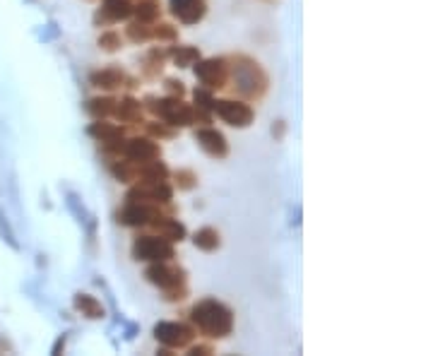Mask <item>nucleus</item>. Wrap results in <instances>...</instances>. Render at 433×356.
I'll return each mask as SVG.
<instances>
[{"mask_svg":"<svg viewBox=\"0 0 433 356\" xmlns=\"http://www.w3.org/2000/svg\"><path fill=\"white\" fill-rule=\"evenodd\" d=\"M191 320L200 332L214 339L229 337L231 330H234V313H231L229 306L214 299H205L195 304L191 311Z\"/></svg>","mask_w":433,"mask_h":356,"instance_id":"nucleus-1","label":"nucleus"},{"mask_svg":"<svg viewBox=\"0 0 433 356\" xmlns=\"http://www.w3.org/2000/svg\"><path fill=\"white\" fill-rule=\"evenodd\" d=\"M229 75L234 80V87L243 99H260V96L267 91V73L260 68V63H256L248 56H236L234 66H229Z\"/></svg>","mask_w":433,"mask_h":356,"instance_id":"nucleus-2","label":"nucleus"},{"mask_svg":"<svg viewBox=\"0 0 433 356\" xmlns=\"http://www.w3.org/2000/svg\"><path fill=\"white\" fill-rule=\"evenodd\" d=\"M147 109L173 128H186V126H195V123H210L207 113L203 109H198V106L183 104L181 96H166V99H154V96H149Z\"/></svg>","mask_w":433,"mask_h":356,"instance_id":"nucleus-3","label":"nucleus"},{"mask_svg":"<svg viewBox=\"0 0 433 356\" xmlns=\"http://www.w3.org/2000/svg\"><path fill=\"white\" fill-rule=\"evenodd\" d=\"M176 255L173 244L166 241L164 236H140L133 244V258L135 260H147V262H166Z\"/></svg>","mask_w":433,"mask_h":356,"instance_id":"nucleus-4","label":"nucleus"},{"mask_svg":"<svg viewBox=\"0 0 433 356\" xmlns=\"http://www.w3.org/2000/svg\"><path fill=\"white\" fill-rule=\"evenodd\" d=\"M212 111L221 118L224 123L234 128H248L256 121V111L243 101H231V99H214Z\"/></svg>","mask_w":433,"mask_h":356,"instance_id":"nucleus-5","label":"nucleus"},{"mask_svg":"<svg viewBox=\"0 0 433 356\" xmlns=\"http://www.w3.org/2000/svg\"><path fill=\"white\" fill-rule=\"evenodd\" d=\"M195 77L207 89H221L229 82V63L224 58H207L195 63Z\"/></svg>","mask_w":433,"mask_h":356,"instance_id":"nucleus-6","label":"nucleus"},{"mask_svg":"<svg viewBox=\"0 0 433 356\" xmlns=\"http://www.w3.org/2000/svg\"><path fill=\"white\" fill-rule=\"evenodd\" d=\"M154 337H156V342L169 349H183L193 342L195 332H193V327L183 325V322H159V325L154 327Z\"/></svg>","mask_w":433,"mask_h":356,"instance_id":"nucleus-7","label":"nucleus"},{"mask_svg":"<svg viewBox=\"0 0 433 356\" xmlns=\"http://www.w3.org/2000/svg\"><path fill=\"white\" fill-rule=\"evenodd\" d=\"M173 191L166 181H140L128 193L130 202H171Z\"/></svg>","mask_w":433,"mask_h":356,"instance_id":"nucleus-8","label":"nucleus"},{"mask_svg":"<svg viewBox=\"0 0 433 356\" xmlns=\"http://www.w3.org/2000/svg\"><path fill=\"white\" fill-rule=\"evenodd\" d=\"M145 277L149 279L152 284H156L161 291L164 289H171V287H181V284H186V272H183L181 267L176 265H169V260L166 262H154Z\"/></svg>","mask_w":433,"mask_h":356,"instance_id":"nucleus-9","label":"nucleus"},{"mask_svg":"<svg viewBox=\"0 0 433 356\" xmlns=\"http://www.w3.org/2000/svg\"><path fill=\"white\" fill-rule=\"evenodd\" d=\"M123 156L133 164H145V161L159 159L161 147L149 138H133L126 140V144H123Z\"/></svg>","mask_w":433,"mask_h":356,"instance_id":"nucleus-10","label":"nucleus"},{"mask_svg":"<svg viewBox=\"0 0 433 356\" xmlns=\"http://www.w3.org/2000/svg\"><path fill=\"white\" fill-rule=\"evenodd\" d=\"M156 217H161V212L147 202H130L128 207H123L121 212H118V222L126 226H147L154 222Z\"/></svg>","mask_w":433,"mask_h":356,"instance_id":"nucleus-11","label":"nucleus"},{"mask_svg":"<svg viewBox=\"0 0 433 356\" xmlns=\"http://www.w3.org/2000/svg\"><path fill=\"white\" fill-rule=\"evenodd\" d=\"M195 142L203 147V152H207L210 156H214V159H224V156L229 154V142H226L224 135L219 131H214V128H198V131H195Z\"/></svg>","mask_w":433,"mask_h":356,"instance_id":"nucleus-12","label":"nucleus"},{"mask_svg":"<svg viewBox=\"0 0 433 356\" xmlns=\"http://www.w3.org/2000/svg\"><path fill=\"white\" fill-rule=\"evenodd\" d=\"M171 15L183 24H198L207 15V0H171Z\"/></svg>","mask_w":433,"mask_h":356,"instance_id":"nucleus-13","label":"nucleus"},{"mask_svg":"<svg viewBox=\"0 0 433 356\" xmlns=\"http://www.w3.org/2000/svg\"><path fill=\"white\" fill-rule=\"evenodd\" d=\"M130 15H133L130 0H104L99 15H96V22H121V20H128Z\"/></svg>","mask_w":433,"mask_h":356,"instance_id":"nucleus-14","label":"nucleus"},{"mask_svg":"<svg viewBox=\"0 0 433 356\" xmlns=\"http://www.w3.org/2000/svg\"><path fill=\"white\" fill-rule=\"evenodd\" d=\"M154 231H159V236H164L166 241H171V244H176V241H183L186 239V226H183L178 219H169V217H156L154 222L149 224Z\"/></svg>","mask_w":433,"mask_h":356,"instance_id":"nucleus-15","label":"nucleus"},{"mask_svg":"<svg viewBox=\"0 0 433 356\" xmlns=\"http://www.w3.org/2000/svg\"><path fill=\"white\" fill-rule=\"evenodd\" d=\"M91 84L99 89H106V91H113L118 87H123V82H126V75L121 73V70L116 68H106V70H96V73H91Z\"/></svg>","mask_w":433,"mask_h":356,"instance_id":"nucleus-16","label":"nucleus"},{"mask_svg":"<svg viewBox=\"0 0 433 356\" xmlns=\"http://www.w3.org/2000/svg\"><path fill=\"white\" fill-rule=\"evenodd\" d=\"M111 116H116L123 123H142V106L133 96H126V99L116 101V109H113Z\"/></svg>","mask_w":433,"mask_h":356,"instance_id":"nucleus-17","label":"nucleus"},{"mask_svg":"<svg viewBox=\"0 0 433 356\" xmlns=\"http://www.w3.org/2000/svg\"><path fill=\"white\" fill-rule=\"evenodd\" d=\"M138 176L142 178V181H166V178H169V169H166L164 161L152 159V161H145V164H138Z\"/></svg>","mask_w":433,"mask_h":356,"instance_id":"nucleus-18","label":"nucleus"},{"mask_svg":"<svg viewBox=\"0 0 433 356\" xmlns=\"http://www.w3.org/2000/svg\"><path fill=\"white\" fill-rule=\"evenodd\" d=\"M75 309L82 313V316L91 318V320H99V318H104V306H101L99 301H96L94 296H89V294H78V296H75Z\"/></svg>","mask_w":433,"mask_h":356,"instance_id":"nucleus-19","label":"nucleus"},{"mask_svg":"<svg viewBox=\"0 0 433 356\" xmlns=\"http://www.w3.org/2000/svg\"><path fill=\"white\" fill-rule=\"evenodd\" d=\"M193 244L200 248V251H205V253H212L219 248L221 244V239H219V231L212 229V226H205V229H200V231H195V236H193Z\"/></svg>","mask_w":433,"mask_h":356,"instance_id":"nucleus-20","label":"nucleus"},{"mask_svg":"<svg viewBox=\"0 0 433 356\" xmlns=\"http://www.w3.org/2000/svg\"><path fill=\"white\" fill-rule=\"evenodd\" d=\"M133 13L138 15V22L152 24L161 15V3L159 0H140V3L133 8Z\"/></svg>","mask_w":433,"mask_h":356,"instance_id":"nucleus-21","label":"nucleus"},{"mask_svg":"<svg viewBox=\"0 0 433 356\" xmlns=\"http://www.w3.org/2000/svg\"><path fill=\"white\" fill-rule=\"evenodd\" d=\"M89 135L99 140V142H108V140L123 138V128L113 126V123H104V118H99V123H94L89 128Z\"/></svg>","mask_w":433,"mask_h":356,"instance_id":"nucleus-22","label":"nucleus"},{"mask_svg":"<svg viewBox=\"0 0 433 356\" xmlns=\"http://www.w3.org/2000/svg\"><path fill=\"white\" fill-rule=\"evenodd\" d=\"M113 109H116V99H111V96H96V99L87 101V111H89L94 118L111 116Z\"/></svg>","mask_w":433,"mask_h":356,"instance_id":"nucleus-23","label":"nucleus"},{"mask_svg":"<svg viewBox=\"0 0 433 356\" xmlns=\"http://www.w3.org/2000/svg\"><path fill=\"white\" fill-rule=\"evenodd\" d=\"M171 56L178 68H191L200 61V51L195 46H178V48H173Z\"/></svg>","mask_w":433,"mask_h":356,"instance_id":"nucleus-24","label":"nucleus"},{"mask_svg":"<svg viewBox=\"0 0 433 356\" xmlns=\"http://www.w3.org/2000/svg\"><path fill=\"white\" fill-rule=\"evenodd\" d=\"M111 171L121 183H133L138 178V164H133V161H118L111 166Z\"/></svg>","mask_w":433,"mask_h":356,"instance_id":"nucleus-25","label":"nucleus"},{"mask_svg":"<svg viewBox=\"0 0 433 356\" xmlns=\"http://www.w3.org/2000/svg\"><path fill=\"white\" fill-rule=\"evenodd\" d=\"M128 39L135 44H142V41L152 39V27L147 22H133L128 27Z\"/></svg>","mask_w":433,"mask_h":356,"instance_id":"nucleus-26","label":"nucleus"},{"mask_svg":"<svg viewBox=\"0 0 433 356\" xmlns=\"http://www.w3.org/2000/svg\"><path fill=\"white\" fill-rule=\"evenodd\" d=\"M99 48L106 53H116L123 48V39L118 31H104V34L99 36Z\"/></svg>","mask_w":433,"mask_h":356,"instance_id":"nucleus-27","label":"nucleus"},{"mask_svg":"<svg viewBox=\"0 0 433 356\" xmlns=\"http://www.w3.org/2000/svg\"><path fill=\"white\" fill-rule=\"evenodd\" d=\"M173 181H176V186L181 188V191H193V188L198 186V176H195V171L191 169H178L176 174H173Z\"/></svg>","mask_w":433,"mask_h":356,"instance_id":"nucleus-28","label":"nucleus"},{"mask_svg":"<svg viewBox=\"0 0 433 356\" xmlns=\"http://www.w3.org/2000/svg\"><path fill=\"white\" fill-rule=\"evenodd\" d=\"M152 39H159V41H176V39H178V31H176V27L161 22V24L152 27Z\"/></svg>","mask_w":433,"mask_h":356,"instance_id":"nucleus-29","label":"nucleus"},{"mask_svg":"<svg viewBox=\"0 0 433 356\" xmlns=\"http://www.w3.org/2000/svg\"><path fill=\"white\" fill-rule=\"evenodd\" d=\"M147 133L152 138H159V140H166V138H173V128H169V123H147Z\"/></svg>","mask_w":433,"mask_h":356,"instance_id":"nucleus-30","label":"nucleus"},{"mask_svg":"<svg viewBox=\"0 0 433 356\" xmlns=\"http://www.w3.org/2000/svg\"><path fill=\"white\" fill-rule=\"evenodd\" d=\"M212 94L205 89H195V104H198V109H212Z\"/></svg>","mask_w":433,"mask_h":356,"instance_id":"nucleus-31","label":"nucleus"},{"mask_svg":"<svg viewBox=\"0 0 433 356\" xmlns=\"http://www.w3.org/2000/svg\"><path fill=\"white\" fill-rule=\"evenodd\" d=\"M188 296V289L186 284H181V287H171V289H164V299L166 301H183Z\"/></svg>","mask_w":433,"mask_h":356,"instance_id":"nucleus-32","label":"nucleus"},{"mask_svg":"<svg viewBox=\"0 0 433 356\" xmlns=\"http://www.w3.org/2000/svg\"><path fill=\"white\" fill-rule=\"evenodd\" d=\"M166 89H169L173 96L186 94V87H183V82H178V80H166Z\"/></svg>","mask_w":433,"mask_h":356,"instance_id":"nucleus-33","label":"nucleus"},{"mask_svg":"<svg viewBox=\"0 0 433 356\" xmlns=\"http://www.w3.org/2000/svg\"><path fill=\"white\" fill-rule=\"evenodd\" d=\"M191 354H195V356H207V354H212V347H207V344H198V347H193L191 349Z\"/></svg>","mask_w":433,"mask_h":356,"instance_id":"nucleus-34","label":"nucleus"},{"mask_svg":"<svg viewBox=\"0 0 433 356\" xmlns=\"http://www.w3.org/2000/svg\"><path fill=\"white\" fill-rule=\"evenodd\" d=\"M267 3H272V0H267Z\"/></svg>","mask_w":433,"mask_h":356,"instance_id":"nucleus-35","label":"nucleus"}]
</instances>
